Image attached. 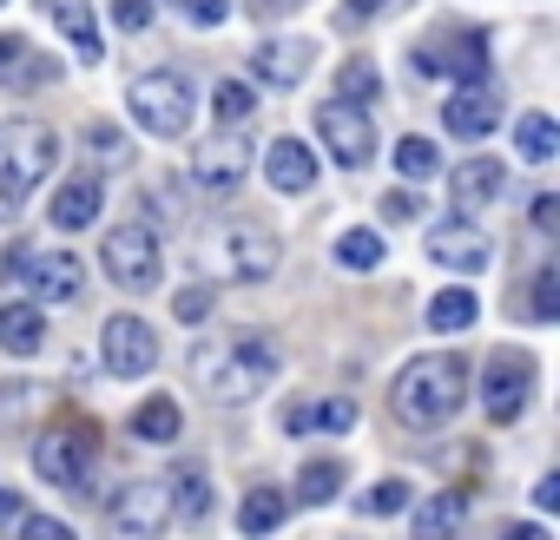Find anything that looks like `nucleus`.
Returning <instances> with one entry per match:
<instances>
[{
  "label": "nucleus",
  "instance_id": "obj_27",
  "mask_svg": "<svg viewBox=\"0 0 560 540\" xmlns=\"http://www.w3.org/2000/svg\"><path fill=\"white\" fill-rule=\"evenodd\" d=\"M165 488H172V520H205L211 514V474L205 468H178Z\"/></svg>",
  "mask_w": 560,
  "mask_h": 540
},
{
  "label": "nucleus",
  "instance_id": "obj_9",
  "mask_svg": "<svg viewBox=\"0 0 560 540\" xmlns=\"http://www.w3.org/2000/svg\"><path fill=\"white\" fill-rule=\"evenodd\" d=\"M317 139H324V152H330L343 172H363V165L376 159V126H370V113L350 106V99H324V106H317Z\"/></svg>",
  "mask_w": 560,
  "mask_h": 540
},
{
  "label": "nucleus",
  "instance_id": "obj_1",
  "mask_svg": "<svg viewBox=\"0 0 560 540\" xmlns=\"http://www.w3.org/2000/svg\"><path fill=\"white\" fill-rule=\"evenodd\" d=\"M462 402H468V356L429 350V356H409L402 376L389 383V409H396V422L416 429V435L448 429V422L462 415Z\"/></svg>",
  "mask_w": 560,
  "mask_h": 540
},
{
  "label": "nucleus",
  "instance_id": "obj_11",
  "mask_svg": "<svg viewBox=\"0 0 560 540\" xmlns=\"http://www.w3.org/2000/svg\"><path fill=\"white\" fill-rule=\"evenodd\" d=\"M21 278H27V291H34L40 310H67V304L86 297V263L73 250H34Z\"/></svg>",
  "mask_w": 560,
  "mask_h": 540
},
{
  "label": "nucleus",
  "instance_id": "obj_18",
  "mask_svg": "<svg viewBox=\"0 0 560 540\" xmlns=\"http://www.w3.org/2000/svg\"><path fill=\"white\" fill-rule=\"evenodd\" d=\"M501 191H508V165H501V159H488V152H481V159H462V165H455V178H448L455 218H475V211H481V204H494Z\"/></svg>",
  "mask_w": 560,
  "mask_h": 540
},
{
  "label": "nucleus",
  "instance_id": "obj_10",
  "mask_svg": "<svg viewBox=\"0 0 560 540\" xmlns=\"http://www.w3.org/2000/svg\"><path fill=\"white\" fill-rule=\"evenodd\" d=\"M244 172H250V139H244V126H218L211 139H198L191 145V178L205 185V191H237L244 185Z\"/></svg>",
  "mask_w": 560,
  "mask_h": 540
},
{
  "label": "nucleus",
  "instance_id": "obj_26",
  "mask_svg": "<svg viewBox=\"0 0 560 540\" xmlns=\"http://www.w3.org/2000/svg\"><path fill=\"white\" fill-rule=\"evenodd\" d=\"M178 429H185V415H178L172 396H145V402L132 409V435H139V442H178Z\"/></svg>",
  "mask_w": 560,
  "mask_h": 540
},
{
  "label": "nucleus",
  "instance_id": "obj_35",
  "mask_svg": "<svg viewBox=\"0 0 560 540\" xmlns=\"http://www.w3.org/2000/svg\"><path fill=\"white\" fill-rule=\"evenodd\" d=\"M527 304H534V310H527L534 324H553V317H560V263H540V270H534V297H527Z\"/></svg>",
  "mask_w": 560,
  "mask_h": 540
},
{
  "label": "nucleus",
  "instance_id": "obj_42",
  "mask_svg": "<svg viewBox=\"0 0 560 540\" xmlns=\"http://www.w3.org/2000/svg\"><path fill=\"white\" fill-rule=\"evenodd\" d=\"M21 540H80L67 520H54V514H34L27 527H21Z\"/></svg>",
  "mask_w": 560,
  "mask_h": 540
},
{
  "label": "nucleus",
  "instance_id": "obj_15",
  "mask_svg": "<svg viewBox=\"0 0 560 540\" xmlns=\"http://www.w3.org/2000/svg\"><path fill=\"white\" fill-rule=\"evenodd\" d=\"M224 257H231V278H237V284H264V278H277V257H284V244H277L270 224H231V231H224Z\"/></svg>",
  "mask_w": 560,
  "mask_h": 540
},
{
  "label": "nucleus",
  "instance_id": "obj_45",
  "mask_svg": "<svg viewBox=\"0 0 560 540\" xmlns=\"http://www.w3.org/2000/svg\"><path fill=\"white\" fill-rule=\"evenodd\" d=\"M534 231H560V198H553V191L534 198Z\"/></svg>",
  "mask_w": 560,
  "mask_h": 540
},
{
  "label": "nucleus",
  "instance_id": "obj_30",
  "mask_svg": "<svg viewBox=\"0 0 560 540\" xmlns=\"http://www.w3.org/2000/svg\"><path fill=\"white\" fill-rule=\"evenodd\" d=\"M211 113H218V126H250V113H257V86H250V80H218Z\"/></svg>",
  "mask_w": 560,
  "mask_h": 540
},
{
  "label": "nucleus",
  "instance_id": "obj_14",
  "mask_svg": "<svg viewBox=\"0 0 560 540\" xmlns=\"http://www.w3.org/2000/svg\"><path fill=\"white\" fill-rule=\"evenodd\" d=\"M416 73H448L455 86L488 80V34H481V27H462V34H448V40H429V47L416 54Z\"/></svg>",
  "mask_w": 560,
  "mask_h": 540
},
{
  "label": "nucleus",
  "instance_id": "obj_21",
  "mask_svg": "<svg viewBox=\"0 0 560 540\" xmlns=\"http://www.w3.org/2000/svg\"><path fill=\"white\" fill-rule=\"evenodd\" d=\"M462 514H468V494H462V488H442V494H429V501L416 507L409 540H455V533H462Z\"/></svg>",
  "mask_w": 560,
  "mask_h": 540
},
{
  "label": "nucleus",
  "instance_id": "obj_12",
  "mask_svg": "<svg viewBox=\"0 0 560 540\" xmlns=\"http://www.w3.org/2000/svg\"><path fill=\"white\" fill-rule=\"evenodd\" d=\"M422 250H429V263H442V270H462V278L488 270V257H494V244H488V231H481L475 218H442V224H429Z\"/></svg>",
  "mask_w": 560,
  "mask_h": 540
},
{
  "label": "nucleus",
  "instance_id": "obj_40",
  "mask_svg": "<svg viewBox=\"0 0 560 540\" xmlns=\"http://www.w3.org/2000/svg\"><path fill=\"white\" fill-rule=\"evenodd\" d=\"M363 507H370V514H402V507H409V481H376V488L363 494Z\"/></svg>",
  "mask_w": 560,
  "mask_h": 540
},
{
  "label": "nucleus",
  "instance_id": "obj_29",
  "mask_svg": "<svg viewBox=\"0 0 560 540\" xmlns=\"http://www.w3.org/2000/svg\"><path fill=\"white\" fill-rule=\"evenodd\" d=\"M337 494H343V461H330V455L304 461V474H298V507H324V501H337Z\"/></svg>",
  "mask_w": 560,
  "mask_h": 540
},
{
  "label": "nucleus",
  "instance_id": "obj_36",
  "mask_svg": "<svg viewBox=\"0 0 560 540\" xmlns=\"http://www.w3.org/2000/svg\"><path fill=\"white\" fill-rule=\"evenodd\" d=\"M311 429H324V435H350V429H357V402H350V396L311 402Z\"/></svg>",
  "mask_w": 560,
  "mask_h": 540
},
{
  "label": "nucleus",
  "instance_id": "obj_23",
  "mask_svg": "<svg viewBox=\"0 0 560 540\" xmlns=\"http://www.w3.org/2000/svg\"><path fill=\"white\" fill-rule=\"evenodd\" d=\"M284 514H291V494H284V488H250V494L237 501V533L264 540V533L284 527Z\"/></svg>",
  "mask_w": 560,
  "mask_h": 540
},
{
  "label": "nucleus",
  "instance_id": "obj_19",
  "mask_svg": "<svg viewBox=\"0 0 560 540\" xmlns=\"http://www.w3.org/2000/svg\"><path fill=\"white\" fill-rule=\"evenodd\" d=\"M264 178H270V191L304 198L317 185V152L304 139H277V145H264Z\"/></svg>",
  "mask_w": 560,
  "mask_h": 540
},
{
  "label": "nucleus",
  "instance_id": "obj_6",
  "mask_svg": "<svg viewBox=\"0 0 560 540\" xmlns=\"http://www.w3.org/2000/svg\"><path fill=\"white\" fill-rule=\"evenodd\" d=\"M277 376V343L270 337H237V343H224L211 363H205V389L218 396V402H250L264 383Z\"/></svg>",
  "mask_w": 560,
  "mask_h": 540
},
{
  "label": "nucleus",
  "instance_id": "obj_5",
  "mask_svg": "<svg viewBox=\"0 0 560 540\" xmlns=\"http://www.w3.org/2000/svg\"><path fill=\"white\" fill-rule=\"evenodd\" d=\"M100 270L126 291V297H145L159 278H165V257H159V231L152 224H113L106 244H100Z\"/></svg>",
  "mask_w": 560,
  "mask_h": 540
},
{
  "label": "nucleus",
  "instance_id": "obj_47",
  "mask_svg": "<svg viewBox=\"0 0 560 540\" xmlns=\"http://www.w3.org/2000/svg\"><path fill=\"white\" fill-rule=\"evenodd\" d=\"M14 520H27V501L14 488H0V527H14Z\"/></svg>",
  "mask_w": 560,
  "mask_h": 540
},
{
  "label": "nucleus",
  "instance_id": "obj_28",
  "mask_svg": "<svg viewBox=\"0 0 560 540\" xmlns=\"http://www.w3.org/2000/svg\"><path fill=\"white\" fill-rule=\"evenodd\" d=\"M475 317H481L475 291H442V297H429V330H435V337H462Z\"/></svg>",
  "mask_w": 560,
  "mask_h": 540
},
{
  "label": "nucleus",
  "instance_id": "obj_31",
  "mask_svg": "<svg viewBox=\"0 0 560 540\" xmlns=\"http://www.w3.org/2000/svg\"><path fill=\"white\" fill-rule=\"evenodd\" d=\"M337 263H343V270H357V278H370V270L383 263V237H376V231H363V224H357V231H343V237H337Z\"/></svg>",
  "mask_w": 560,
  "mask_h": 540
},
{
  "label": "nucleus",
  "instance_id": "obj_4",
  "mask_svg": "<svg viewBox=\"0 0 560 540\" xmlns=\"http://www.w3.org/2000/svg\"><path fill=\"white\" fill-rule=\"evenodd\" d=\"M126 106H132L139 132H152V139H185V132H191V113H198L191 80H185V73H172V67L139 73V80L126 86Z\"/></svg>",
  "mask_w": 560,
  "mask_h": 540
},
{
  "label": "nucleus",
  "instance_id": "obj_7",
  "mask_svg": "<svg viewBox=\"0 0 560 540\" xmlns=\"http://www.w3.org/2000/svg\"><path fill=\"white\" fill-rule=\"evenodd\" d=\"M534 383H540V369H534L527 350H494L481 363V409H488V422H521L527 402H534Z\"/></svg>",
  "mask_w": 560,
  "mask_h": 540
},
{
  "label": "nucleus",
  "instance_id": "obj_48",
  "mask_svg": "<svg viewBox=\"0 0 560 540\" xmlns=\"http://www.w3.org/2000/svg\"><path fill=\"white\" fill-rule=\"evenodd\" d=\"M284 435H311V402H291L284 409Z\"/></svg>",
  "mask_w": 560,
  "mask_h": 540
},
{
  "label": "nucleus",
  "instance_id": "obj_22",
  "mask_svg": "<svg viewBox=\"0 0 560 540\" xmlns=\"http://www.w3.org/2000/svg\"><path fill=\"white\" fill-rule=\"evenodd\" d=\"M54 27L67 34V47H73L80 67H100V60H106V47H100V21H93L86 0H67V8H54Z\"/></svg>",
  "mask_w": 560,
  "mask_h": 540
},
{
  "label": "nucleus",
  "instance_id": "obj_53",
  "mask_svg": "<svg viewBox=\"0 0 560 540\" xmlns=\"http://www.w3.org/2000/svg\"><path fill=\"white\" fill-rule=\"evenodd\" d=\"M40 8H47V14H54V8H67V0H40Z\"/></svg>",
  "mask_w": 560,
  "mask_h": 540
},
{
  "label": "nucleus",
  "instance_id": "obj_37",
  "mask_svg": "<svg viewBox=\"0 0 560 540\" xmlns=\"http://www.w3.org/2000/svg\"><path fill=\"white\" fill-rule=\"evenodd\" d=\"M172 14H185L191 27H224L231 21V0H165Z\"/></svg>",
  "mask_w": 560,
  "mask_h": 540
},
{
  "label": "nucleus",
  "instance_id": "obj_24",
  "mask_svg": "<svg viewBox=\"0 0 560 540\" xmlns=\"http://www.w3.org/2000/svg\"><path fill=\"white\" fill-rule=\"evenodd\" d=\"M47 343V317L34 304H0V350L8 356H34Z\"/></svg>",
  "mask_w": 560,
  "mask_h": 540
},
{
  "label": "nucleus",
  "instance_id": "obj_13",
  "mask_svg": "<svg viewBox=\"0 0 560 540\" xmlns=\"http://www.w3.org/2000/svg\"><path fill=\"white\" fill-rule=\"evenodd\" d=\"M100 356L113 376H152L159 369V330L145 317H106V337H100Z\"/></svg>",
  "mask_w": 560,
  "mask_h": 540
},
{
  "label": "nucleus",
  "instance_id": "obj_2",
  "mask_svg": "<svg viewBox=\"0 0 560 540\" xmlns=\"http://www.w3.org/2000/svg\"><path fill=\"white\" fill-rule=\"evenodd\" d=\"M60 165V132L40 119H8L0 126V211H21L40 178Z\"/></svg>",
  "mask_w": 560,
  "mask_h": 540
},
{
  "label": "nucleus",
  "instance_id": "obj_25",
  "mask_svg": "<svg viewBox=\"0 0 560 540\" xmlns=\"http://www.w3.org/2000/svg\"><path fill=\"white\" fill-rule=\"evenodd\" d=\"M514 152H521L527 165L560 159V126H553L547 113H521V119H514Z\"/></svg>",
  "mask_w": 560,
  "mask_h": 540
},
{
  "label": "nucleus",
  "instance_id": "obj_20",
  "mask_svg": "<svg viewBox=\"0 0 560 540\" xmlns=\"http://www.w3.org/2000/svg\"><path fill=\"white\" fill-rule=\"evenodd\" d=\"M100 204H106V185H100V172H73V178L54 191L47 218H54V231H86V224L100 218Z\"/></svg>",
  "mask_w": 560,
  "mask_h": 540
},
{
  "label": "nucleus",
  "instance_id": "obj_43",
  "mask_svg": "<svg viewBox=\"0 0 560 540\" xmlns=\"http://www.w3.org/2000/svg\"><path fill=\"white\" fill-rule=\"evenodd\" d=\"M113 21H119L126 34H145V27H152V0H119Z\"/></svg>",
  "mask_w": 560,
  "mask_h": 540
},
{
  "label": "nucleus",
  "instance_id": "obj_39",
  "mask_svg": "<svg viewBox=\"0 0 560 540\" xmlns=\"http://www.w3.org/2000/svg\"><path fill=\"white\" fill-rule=\"evenodd\" d=\"M416 218H422V198H416V191L396 178V191L383 198V224H416Z\"/></svg>",
  "mask_w": 560,
  "mask_h": 540
},
{
  "label": "nucleus",
  "instance_id": "obj_44",
  "mask_svg": "<svg viewBox=\"0 0 560 540\" xmlns=\"http://www.w3.org/2000/svg\"><path fill=\"white\" fill-rule=\"evenodd\" d=\"M383 8H389V0H343L337 21H343V27H357V21H370V14H383Z\"/></svg>",
  "mask_w": 560,
  "mask_h": 540
},
{
  "label": "nucleus",
  "instance_id": "obj_51",
  "mask_svg": "<svg viewBox=\"0 0 560 540\" xmlns=\"http://www.w3.org/2000/svg\"><path fill=\"white\" fill-rule=\"evenodd\" d=\"M534 507H540V514H547V507H560V481H553V474L534 488Z\"/></svg>",
  "mask_w": 560,
  "mask_h": 540
},
{
  "label": "nucleus",
  "instance_id": "obj_50",
  "mask_svg": "<svg viewBox=\"0 0 560 540\" xmlns=\"http://www.w3.org/2000/svg\"><path fill=\"white\" fill-rule=\"evenodd\" d=\"M501 540H553V533H547V527H540V520H514V527H508V533H501Z\"/></svg>",
  "mask_w": 560,
  "mask_h": 540
},
{
  "label": "nucleus",
  "instance_id": "obj_52",
  "mask_svg": "<svg viewBox=\"0 0 560 540\" xmlns=\"http://www.w3.org/2000/svg\"><path fill=\"white\" fill-rule=\"evenodd\" d=\"M250 14H284V8H304V0H244Z\"/></svg>",
  "mask_w": 560,
  "mask_h": 540
},
{
  "label": "nucleus",
  "instance_id": "obj_32",
  "mask_svg": "<svg viewBox=\"0 0 560 540\" xmlns=\"http://www.w3.org/2000/svg\"><path fill=\"white\" fill-rule=\"evenodd\" d=\"M396 178H409V185H422V178H435L442 172V152L429 145V139H396Z\"/></svg>",
  "mask_w": 560,
  "mask_h": 540
},
{
  "label": "nucleus",
  "instance_id": "obj_34",
  "mask_svg": "<svg viewBox=\"0 0 560 540\" xmlns=\"http://www.w3.org/2000/svg\"><path fill=\"white\" fill-rule=\"evenodd\" d=\"M337 99H350V106H370L376 99V60H343V73H337Z\"/></svg>",
  "mask_w": 560,
  "mask_h": 540
},
{
  "label": "nucleus",
  "instance_id": "obj_54",
  "mask_svg": "<svg viewBox=\"0 0 560 540\" xmlns=\"http://www.w3.org/2000/svg\"><path fill=\"white\" fill-rule=\"evenodd\" d=\"M0 8H8V0H0Z\"/></svg>",
  "mask_w": 560,
  "mask_h": 540
},
{
  "label": "nucleus",
  "instance_id": "obj_38",
  "mask_svg": "<svg viewBox=\"0 0 560 540\" xmlns=\"http://www.w3.org/2000/svg\"><path fill=\"white\" fill-rule=\"evenodd\" d=\"M172 317H178L185 330H191V324H205V317H211V284H185V291L172 297Z\"/></svg>",
  "mask_w": 560,
  "mask_h": 540
},
{
  "label": "nucleus",
  "instance_id": "obj_49",
  "mask_svg": "<svg viewBox=\"0 0 560 540\" xmlns=\"http://www.w3.org/2000/svg\"><path fill=\"white\" fill-rule=\"evenodd\" d=\"M21 54H27V40H21V34H0V73H8Z\"/></svg>",
  "mask_w": 560,
  "mask_h": 540
},
{
  "label": "nucleus",
  "instance_id": "obj_3",
  "mask_svg": "<svg viewBox=\"0 0 560 540\" xmlns=\"http://www.w3.org/2000/svg\"><path fill=\"white\" fill-rule=\"evenodd\" d=\"M93 461H100V429L93 415H60L34 435V468L54 481V488H86L93 481Z\"/></svg>",
  "mask_w": 560,
  "mask_h": 540
},
{
  "label": "nucleus",
  "instance_id": "obj_46",
  "mask_svg": "<svg viewBox=\"0 0 560 540\" xmlns=\"http://www.w3.org/2000/svg\"><path fill=\"white\" fill-rule=\"evenodd\" d=\"M27 257H34L27 244H14V250H0V284H14L21 270H27Z\"/></svg>",
  "mask_w": 560,
  "mask_h": 540
},
{
  "label": "nucleus",
  "instance_id": "obj_17",
  "mask_svg": "<svg viewBox=\"0 0 560 540\" xmlns=\"http://www.w3.org/2000/svg\"><path fill=\"white\" fill-rule=\"evenodd\" d=\"M311 67H317V47H311L304 34H298V40L277 34V40H264V47L250 54V80H264V86H298Z\"/></svg>",
  "mask_w": 560,
  "mask_h": 540
},
{
  "label": "nucleus",
  "instance_id": "obj_41",
  "mask_svg": "<svg viewBox=\"0 0 560 540\" xmlns=\"http://www.w3.org/2000/svg\"><path fill=\"white\" fill-rule=\"evenodd\" d=\"M8 73H14V86H47V80H60V67H54V60H40V54H21Z\"/></svg>",
  "mask_w": 560,
  "mask_h": 540
},
{
  "label": "nucleus",
  "instance_id": "obj_33",
  "mask_svg": "<svg viewBox=\"0 0 560 540\" xmlns=\"http://www.w3.org/2000/svg\"><path fill=\"white\" fill-rule=\"evenodd\" d=\"M86 152H93V172H119L132 159V145H126L119 126H86Z\"/></svg>",
  "mask_w": 560,
  "mask_h": 540
},
{
  "label": "nucleus",
  "instance_id": "obj_8",
  "mask_svg": "<svg viewBox=\"0 0 560 540\" xmlns=\"http://www.w3.org/2000/svg\"><path fill=\"white\" fill-rule=\"evenodd\" d=\"M165 527H172V488L159 474L119 488L106 507V540H165Z\"/></svg>",
  "mask_w": 560,
  "mask_h": 540
},
{
  "label": "nucleus",
  "instance_id": "obj_16",
  "mask_svg": "<svg viewBox=\"0 0 560 540\" xmlns=\"http://www.w3.org/2000/svg\"><path fill=\"white\" fill-rule=\"evenodd\" d=\"M442 126H448L455 139H488V132L501 126V93H494L488 80L455 86V93L442 99Z\"/></svg>",
  "mask_w": 560,
  "mask_h": 540
}]
</instances>
